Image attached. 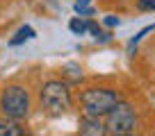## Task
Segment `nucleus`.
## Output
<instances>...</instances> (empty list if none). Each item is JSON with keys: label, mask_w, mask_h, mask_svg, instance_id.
Returning <instances> with one entry per match:
<instances>
[{"label": "nucleus", "mask_w": 155, "mask_h": 136, "mask_svg": "<svg viewBox=\"0 0 155 136\" xmlns=\"http://www.w3.org/2000/svg\"><path fill=\"white\" fill-rule=\"evenodd\" d=\"M123 100L121 91L114 86H87L78 93V102L82 113H91V116H103L105 118L112 109Z\"/></svg>", "instance_id": "1"}, {"label": "nucleus", "mask_w": 155, "mask_h": 136, "mask_svg": "<svg viewBox=\"0 0 155 136\" xmlns=\"http://www.w3.org/2000/svg\"><path fill=\"white\" fill-rule=\"evenodd\" d=\"M39 104L50 116H62L73 109V91L66 79H48L39 88Z\"/></svg>", "instance_id": "2"}, {"label": "nucleus", "mask_w": 155, "mask_h": 136, "mask_svg": "<svg viewBox=\"0 0 155 136\" xmlns=\"http://www.w3.org/2000/svg\"><path fill=\"white\" fill-rule=\"evenodd\" d=\"M30 111H32V97H30L28 86L12 82L0 88V113H2V118L23 122L28 120Z\"/></svg>", "instance_id": "3"}, {"label": "nucleus", "mask_w": 155, "mask_h": 136, "mask_svg": "<svg viewBox=\"0 0 155 136\" xmlns=\"http://www.w3.org/2000/svg\"><path fill=\"white\" fill-rule=\"evenodd\" d=\"M139 127V118H137V109L130 102L121 100L105 116V134L112 136H126V134H135Z\"/></svg>", "instance_id": "4"}, {"label": "nucleus", "mask_w": 155, "mask_h": 136, "mask_svg": "<svg viewBox=\"0 0 155 136\" xmlns=\"http://www.w3.org/2000/svg\"><path fill=\"white\" fill-rule=\"evenodd\" d=\"M78 131L82 136H101L105 134V120H103V116L82 113L80 120H78Z\"/></svg>", "instance_id": "5"}, {"label": "nucleus", "mask_w": 155, "mask_h": 136, "mask_svg": "<svg viewBox=\"0 0 155 136\" xmlns=\"http://www.w3.org/2000/svg\"><path fill=\"white\" fill-rule=\"evenodd\" d=\"M62 79H66L68 84H78V82H82V66L80 63H64L62 66Z\"/></svg>", "instance_id": "6"}, {"label": "nucleus", "mask_w": 155, "mask_h": 136, "mask_svg": "<svg viewBox=\"0 0 155 136\" xmlns=\"http://www.w3.org/2000/svg\"><path fill=\"white\" fill-rule=\"evenodd\" d=\"M23 134H28V129L21 125V120H9V118L0 120V136H23Z\"/></svg>", "instance_id": "7"}, {"label": "nucleus", "mask_w": 155, "mask_h": 136, "mask_svg": "<svg viewBox=\"0 0 155 136\" xmlns=\"http://www.w3.org/2000/svg\"><path fill=\"white\" fill-rule=\"evenodd\" d=\"M37 36V32H34L30 25H23V27H18L16 29V34L9 39V45L12 48H16V45H21V43H25V41H30V39H34Z\"/></svg>", "instance_id": "8"}, {"label": "nucleus", "mask_w": 155, "mask_h": 136, "mask_svg": "<svg viewBox=\"0 0 155 136\" xmlns=\"http://www.w3.org/2000/svg\"><path fill=\"white\" fill-rule=\"evenodd\" d=\"M68 29H71L75 36H82V34H87V32H89V18H84V16L71 18V20H68Z\"/></svg>", "instance_id": "9"}, {"label": "nucleus", "mask_w": 155, "mask_h": 136, "mask_svg": "<svg viewBox=\"0 0 155 136\" xmlns=\"http://www.w3.org/2000/svg\"><path fill=\"white\" fill-rule=\"evenodd\" d=\"M153 29H155V25H146V27H144V29H139V32H137V34H135V36H132V39H130V41H128V52H132V50H135V48H137V45H139V43H141V39H144L146 34H150V32H153Z\"/></svg>", "instance_id": "10"}, {"label": "nucleus", "mask_w": 155, "mask_h": 136, "mask_svg": "<svg viewBox=\"0 0 155 136\" xmlns=\"http://www.w3.org/2000/svg\"><path fill=\"white\" fill-rule=\"evenodd\" d=\"M89 2L91 0H75V5H73V9H75L78 16H84V18H89V16H94V7H89Z\"/></svg>", "instance_id": "11"}, {"label": "nucleus", "mask_w": 155, "mask_h": 136, "mask_svg": "<svg viewBox=\"0 0 155 136\" xmlns=\"http://www.w3.org/2000/svg\"><path fill=\"white\" fill-rule=\"evenodd\" d=\"M139 11H155V0H137Z\"/></svg>", "instance_id": "12"}, {"label": "nucleus", "mask_w": 155, "mask_h": 136, "mask_svg": "<svg viewBox=\"0 0 155 136\" xmlns=\"http://www.w3.org/2000/svg\"><path fill=\"white\" fill-rule=\"evenodd\" d=\"M119 23H121V18H119L116 14H107L105 18H103V25H105V27H110V29H112V27H116Z\"/></svg>", "instance_id": "13"}, {"label": "nucleus", "mask_w": 155, "mask_h": 136, "mask_svg": "<svg viewBox=\"0 0 155 136\" xmlns=\"http://www.w3.org/2000/svg\"><path fill=\"white\" fill-rule=\"evenodd\" d=\"M94 39H96L98 43H110V41H112V32H103V29H101Z\"/></svg>", "instance_id": "14"}, {"label": "nucleus", "mask_w": 155, "mask_h": 136, "mask_svg": "<svg viewBox=\"0 0 155 136\" xmlns=\"http://www.w3.org/2000/svg\"><path fill=\"white\" fill-rule=\"evenodd\" d=\"M101 29H103V27L96 23V20H91V18H89V34H91V36H96V34L101 32Z\"/></svg>", "instance_id": "15"}]
</instances>
